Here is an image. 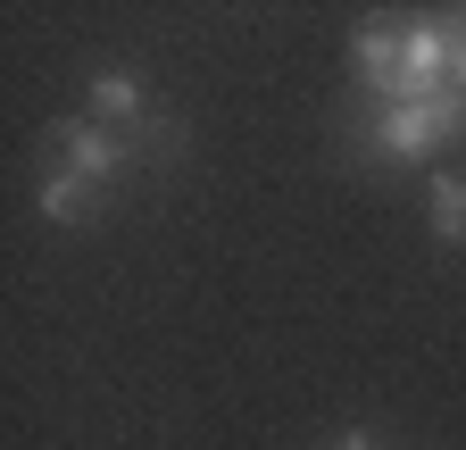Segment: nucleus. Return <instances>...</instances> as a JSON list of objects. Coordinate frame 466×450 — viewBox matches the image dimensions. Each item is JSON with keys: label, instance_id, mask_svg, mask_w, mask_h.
<instances>
[{"label": "nucleus", "instance_id": "39448f33", "mask_svg": "<svg viewBox=\"0 0 466 450\" xmlns=\"http://www.w3.org/2000/svg\"><path fill=\"white\" fill-rule=\"evenodd\" d=\"M34 200H42V217H58V225L100 217V192H92V184H67V176H42V184H34Z\"/></svg>", "mask_w": 466, "mask_h": 450}, {"label": "nucleus", "instance_id": "0eeeda50", "mask_svg": "<svg viewBox=\"0 0 466 450\" xmlns=\"http://www.w3.org/2000/svg\"><path fill=\"white\" fill-rule=\"evenodd\" d=\"M441 42H450V92L466 100V9H450V17H441Z\"/></svg>", "mask_w": 466, "mask_h": 450}, {"label": "nucleus", "instance_id": "423d86ee", "mask_svg": "<svg viewBox=\"0 0 466 450\" xmlns=\"http://www.w3.org/2000/svg\"><path fill=\"white\" fill-rule=\"evenodd\" d=\"M425 209H433V234H441V242H466V184H458V176H433Z\"/></svg>", "mask_w": 466, "mask_h": 450}, {"label": "nucleus", "instance_id": "f257e3e1", "mask_svg": "<svg viewBox=\"0 0 466 450\" xmlns=\"http://www.w3.org/2000/svg\"><path fill=\"white\" fill-rule=\"evenodd\" d=\"M350 67L375 92V108H400V100H441L450 92V42H441V17H367L359 42H350Z\"/></svg>", "mask_w": 466, "mask_h": 450}, {"label": "nucleus", "instance_id": "6e6552de", "mask_svg": "<svg viewBox=\"0 0 466 450\" xmlns=\"http://www.w3.org/2000/svg\"><path fill=\"white\" fill-rule=\"evenodd\" d=\"M333 450H383V442H375V434H341Z\"/></svg>", "mask_w": 466, "mask_h": 450}, {"label": "nucleus", "instance_id": "7ed1b4c3", "mask_svg": "<svg viewBox=\"0 0 466 450\" xmlns=\"http://www.w3.org/2000/svg\"><path fill=\"white\" fill-rule=\"evenodd\" d=\"M458 134H466V100L458 92H441V100H400V108H375V118H367V142L383 159H433Z\"/></svg>", "mask_w": 466, "mask_h": 450}, {"label": "nucleus", "instance_id": "20e7f679", "mask_svg": "<svg viewBox=\"0 0 466 450\" xmlns=\"http://www.w3.org/2000/svg\"><path fill=\"white\" fill-rule=\"evenodd\" d=\"M84 118L108 126V134H134V142H142V126H150V92H142V76H126V67L92 76V108H84Z\"/></svg>", "mask_w": 466, "mask_h": 450}, {"label": "nucleus", "instance_id": "f03ea898", "mask_svg": "<svg viewBox=\"0 0 466 450\" xmlns=\"http://www.w3.org/2000/svg\"><path fill=\"white\" fill-rule=\"evenodd\" d=\"M134 150H142L134 134H108V126H92V118H67V126L42 134V176H67V184L108 192V184L134 167Z\"/></svg>", "mask_w": 466, "mask_h": 450}]
</instances>
